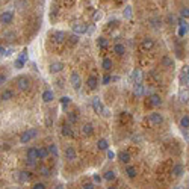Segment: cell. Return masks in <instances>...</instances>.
I'll use <instances>...</instances> for the list:
<instances>
[{
  "label": "cell",
  "instance_id": "2e32d148",
  "mask_svg": "<svg viewBox=\"0 0 189 189\" xmlns=\"http://www.w3.org/2000/svg\"><path fill=\"white\" fill-rule=\"evenodd\" d=\"M148 100L153 106H160L162 105V99H160V96H157V94H151Z\"/></svg>",
  "mask_w": 189,
  "mask_h": 189
},
{
  "label": "cell",
  "instance_id": "5bb4252c",
  "mask_svg": "<svg viewBox=\"0 0 189 189\" xmlns=\"http://www.w3.org/2000/svg\"><path fill=\"white\" fill-rule=\"evenodd\" d=\"M12 12H9V11H6V12H2V17H0V20H2V23L3 24H8V23H11L12 21Z\"/></svg>",
  "mask_w": 189,
  "mask_h": 189
},
{
  "label": "cell",
  "instance_id": "ac0fdd59",
  "mask_svg": "<svg viewBox=\"0 0 189 189\" xmlns=\"http://www.w3.org/2000/svg\"><path fill=\"white\" fill-rule=\"evenodd\" d=\"M133 92H135V96L141 97V96H142V94L145 92V88L141 85V83H135V86H133Z\"/></svg>",
  "mask_w": 189,
  "mask_h": 189
},
{
  "label": "cell",
  "instance_id": "60d3db41",
  "mask_svg": "<svg viewBox=\"0 0 189 189\" xmlns=\"http://www.w3.org/2000/svg\"><path fill=\"white\" fill-rule=\"evenodd\" d=\"M47 148H49V153H53V156H58V148H56L55 144L50 145V147H47Z\"/></svg>",
  "mask_w": 189,
  "mask_h": 189
},
{
  "label": "cell",
  "instance_id": "11a10c76",
  "mask_svg": "<svg viewBox=\"0 0 189 189\" xmlns=\"http://www.w3.org/2000/svg\"><path fill=\"white\" fill-rule=\"evenodd\" d=\"M5 82H6V76H5V74H2V76H0V83L3 85Z\"/></svg>",
  "mask_w": 189,
  "mask_h": 189
},
{
  "label": "cell",
  "instance_id": "f1b7e54d",
  "mask_svg": "<svg viewBox=\"0 0 189 189\" xmlns=\"http://www.w3.org/2000/svg\"><path fill=\"white\" fill-rule=\"evenodd\" d=\"M97 147H99L100 150H107V147H109V145H107V141H106V139H100L99 142H97Z\"/></svg>",
  "mask_w": 189,
  "mask_h": 189
},
{
  "label": "cell",
  "instance_id": "ba28073f",
  "mask_svg": "<svg viewBox=\"0 0 189 189\" xmlns=\"http://www.w3.org/2000/svg\"><path fill=\"white\" fill-rule=\"evenodd\" d=\"M88 30V26H85L83 23H76V24H73V32L76 35H82V33H86Z\"/></svg>",
  "mask_w": 189,
  "mask_h": 189
},
{
  "label": "cell",
  "instance_id": "7dc6e473",
  "mask_svg": "<svg viewBox=\"0 0 189 189\" xmlns=\"http://www.w3.org/2000/svg\"><path fill=\"white\" fill-rule=\"evenodd\" d=\"M32 189H45V185L44 183H35L32 186Z\"/></svg>",
  "mask_w": 189,
  "mask_h": 189
},
{
  "label": "cell",
  "instance_id": "6da1fadb",
  "mask_svg": "<svg viewBox=\"0 0 189 189\" xmlns=\"http://www.w3.org/2000/svg\"><path fill=\"white\" fill-rule=\"evenodd\" d=\"M36 135H38V130H36V129H29V130H26L24 133L20 136V142H21V144H27L29 141L33 139Z\"/></svg>",
  "mask_w": 189,
  "mask_h": 189
},
{
  "label": "cell",
  "instance_id": "ffe728a7",
  "mask_svg": "<svg viewBox=\"0 0 189 189\" xmlns=\"http://www.w3.org/2000/svg\"><path fill=\"white\" fill-rule=\"evenodd\" d=\"M92 132H94V127H92L91 123H88V124H85V126L82 127V133H83V136H89V135H92Z\"/></svg>",
  "mask_w": 189,
  "mask_h": 189
},
{
  "label": "cell",
  "instance_id": "83f0119b",
  "mask_svg": "<svg viewBox=\"0 0 189 189\" xmlns=\"http://www.w3.org/2000/svg\"><path fill=\"white\" fill-rule=\"evenodd\" d=\"M97 45L100 47V49H106V47H107V39L103 38V36H100V38L97 39Z\"/></svg>",
  "mask_w": 189,
  "mask_h": 189
},
{
  "label": "cell",
  "instance_id": "f35d334b",
  "mask_svg": "<svg viewBox=\"0 0 189 189\" xmlns=\"http://www.w3.org/2000/svg\"><path fill=\"white\" fill-rule=\"evenodd\" d=\"M18 59H21L23 62H26V61H27V49H24V50L21 52V55H20Z\"/></svg>",
  "mask_w": 189,
  "mask_h": 189
},
{
  "label": "cell",
  "instance_id": "f907efd6",
  "mask_svg": "<svg viewBox=\"0 0 189 189\" xmlns=\"http://www.w3.org/2000/svg\"><path fill=\"white\" fill-rule=\"evenodd\" d=\"M6 53H8V50L2 45V47H0V55H2V56H6Z\"/></svg>",
  "mask_w": 189,
  "mask_h": 189
},
{
  "label": "cell",
  "instance_id": "d590c367",
  "mask_svg": "<svg viewBox=\"0 0 189 189\" xmlns=\"http://www.w3.org/2000/svg\"><path fill=\"white\" fill-rule=\"evenodd\" d=\"M124 17H126V18H130V17H132V6L127 5V6L124 8Z\"/></svg>",
  "mask_w": 189,
  "mask_h": 189
},
{
  "label": "cell",
  "instance_id": "bcb514c9",
  "mask_svg": "<svg viewBox=\"0 0 189 189\" xmlns=\"http://www.w3.org/2000/svg\"><path fill=\"white\" fill-rule=\"evenodd\" d=\"M41 174L45 176V177H47V176H50V170H49V168H45V167H42V168H41Z\"/></svg>",
  "mask_w": 189,
  "mask_h": 189
},
{
  "label": "cell",
  "instance_id": "f6af8a7d",
  "mask_svg": "<svg viewBox=\"0 0 189 189\" xmlns=\"http://www.w3.org/2000/svg\"><path fill=\"white\" fill-rule=\"evenodd\" d=\"M26 165H27V167H35V165H36V162H35V159H29V157H27V160H26Z\"/></svg>",
  "mask_w": 189,
  "mask_h": 189
},
{
  "label": "cell",
  "instance_id": "4316f807",
  "mask_svg": "<svg viewBox=\"0 0 189 189\" xmlns=\"http://www.w3.org/2000/svg\"><path fill=\"white\" fill-rule=\"evenodd\" d=\"M12 97H14V92H12V91H3V92H2V100H3V102L11 100Z\"/></svg>",
  "mask_w": 189,
  "mask_h": 189
},
{
  "label": "cell",
  "instance_id": "4fadbf2b",
  "mask_svg": "<svg viewBox=\"0 0 189 189\" xmlns=\"http://www.w3.org/2000/svg\"><path fill=\"white\" fill-rule=\"evenodd\" d=\"M65 157L68 160H74L76 159V148L74 147H67L65 150Z\"/></svg>",
  "mask_w": 189,
  "mask_h": 189
},
{
  "label": "cell",
  "instance_id": "816d5d0a",
  "mask_svg": "<svg viewBox=\"0 0 189 189\" xmlns=\"http://www.w3.org/2000/svg\"><path fill=\"white\" fill-rule=\"evenodd\" d=\"M110 82V76L109 74H105V77H103V83H109Z\"/></svg>",
  "mask_w": 189,
  "mask_h": 189
},
{
  "label": "cell",
  "instance_id": "6f0895ef",
  "mask_svg": "<svg viewBox=\"0 0 189 189\" xmlns=\"http://www.w3.org/2000/svg\"><path fill=\"white\" fill-rule=\"evenodd\" d=\"M56 189H64V185H58V186H56Z\"/></svg>",
  "mask_w": 189,
  "mask_h": 189
},
{
  "label": "cell",
  "instance_id": "8fae6325",
  "mask_svg": "<svg viewBox=\"0 0 189 189\" xmlns=\"http://www.w3.org/2000/svg\"><path fill=\"white\" fill-rule=\"evenodd\" d=\"M49 70H50V73L56 74V73H59V71H62V70H64V64L62 62H53L49 67Z\"/></svg>",
  "mask_w": 189,
  "mask_h": 189
},
{
  "label": "cell",
  "instance_id": "7bdbcfd3",
  "mask_svg": "<svg viewBox=\"0 0 189 189\" xmlns=\"http://www.w3.org/2000/svg\"><path fill=\"white\" fill-rule=\"evenodd\" d=\"M70 41H71V44H77L79 42V35H71V36H70Z\"/></svg>",
  "mask_w": 189,
  "mask_h": 189
},
{
  "label": "cell",
  "instance_id": "d6986e66",
  "mask_svg": "<svg viewBox=\"0 0 189 189\" xmlns=\"http://www.w3.org/2000/svg\"><path fill=\"white\" fill-rule=\"evenodd\" d=\"M65 32H62V30H58V32H55L53 33V39L56 41V42H64L65 41Z\"/></svg>",
  "mask_w": 189,
  "mask_h": 189
},
{
  "label": "cell",
  "instance_id": "44dd1931",
  "mask_svg": "<svg viewBox=\"0 0 189 189\" xmlns=\"http://www.w3.org/2000/svg\"><path fill=\"white\" fill-rule=\"evenodd\" d=\"M27 157L29 159H39V156H38V147H32V148H29L27 150Z\"/></svg>",
  "mask_w": 189,
  "mask_h": 189
},
{
  "label": "cell",
  "instance_id": "7402d4cb",
  "mask_svg": "<svg viewBox=\"0 0 189 189\" xmlns=\"http://www.w3.org/2000/svg\"><path fill=\"white\" fill-rule=\"evenodd\" d=\"M29 179H30V173H27V171H20L18 173V180L21 183H26Z\"/></svg>",
  "mask_w": 189,
  "mask_h": 189
},
{
  "label": "cell",
  "instance_id": "d4e9b609",
  "mask_svg": "<svg viewBox=\"0 0 189 189\" xmlns=\"http://www.w3.org/2000/svg\"><path fill=\"white\" fill-rule=\"evenodd\" d=\"M113 52H115L116 55H124L126 49H124L123 44H115V45H113Z\"/></svg>",
  "mask_w": 189,
  "mask_h": 189
},
{
  "label": "cell",
  "instance_id": "4dcf8cb0",
  "mask_svg": "<svg viewBox=\"0 0 189 189\" xmlns=\"http://www.w3.org/2000/svg\"><path fill=\"white\" fill-rule=\"evenodd\" d=\"M102 67H103V68L106 70V71H107V70H110V68H112V61H110V59H107V58H106V59H103Z\"/></svg>",
  "mask_w": 189,
  "mask_h": 189
},
{
  "label": "cell",
  "instance_id": "836d02e7",
  "mask_svg": "<svg viewBox=\"0 0 189 189\" xmlns=\"http://www.w3.org/2000/svg\"><path fill=\"white\" fill-rule=\"evenodd\" d=\"M162 64H163L165 67H171V65H173V59L168 58V56H163V58H162Z\"/></svg>",
  "mask_w": 189,
  "mask_h": 189
},
{
  "label": "cell",
  "instance_id": "9a60e30c",
  "mask_svg": "<svg viewBox=\"0 0 189 189\" xmlns=\"http://www.w3.org/2000/svg\"><path fill=\"white\" fill-rule=\"evenodd\" d=\"M62 135L64 136H67V138H73L74 136V132H73V129L71 127H70L68 124H65V126H62Z\"/></svg>",
  "mask_w": 189,
  "mask_h": 189
},
{
  "label": "cell",
  "instance_id": "f5cc1de1",
  "mask_svg": "<svg viewBox=\"0 0 189 189\" xmlns=\"http://www.w3.org/2000/svg\"><path fill=\"white\" fill-rule=\"evenodd\" d=\"M92 179H94V182H96V183H100V182H102V177H100L99 174H96V176H94Z\"/></svg>",
  "mask_w": 189,
  "mask_h": 189
},
{
  "label": "cell",
  "instance_id": "3957f363",
  "mask_svg": "<svg viewBox=\"0 0 189 189\" xmlns=\"http://www.w3.org/2000/svg\"><path fill=\"white\" fill-rule=\"evenodd\" d=\"M180 82L188 85L189 83V65H183L180 70Z\"/></svg>",
  "mask_w": 189,
  "mask_h": 189
},
{
  "label": "cell",
  "instance_id": "277c9868",
  "mask_svg": "<svg viewBox=\"0 0 189 189\" xmlns=\"http://www.w3.org/2000/svg\"><path fill=\"white\" fill-rule=\"evenodd\" d=\"M70 82H71V85H73V88H74L76 91H79V89H80L82 82H80V76H79L76 71H73V73H71V76H70Z\"/></svg>",
  "mask_w": 189,
  "mask_h": 189
},
{
  "label": "cell",
  "instance_id": "e0dca14e",
  "mask_svg": "<svg viewBox=\"0 0 189 189\" xmlns=\"http://www.w3.org/2000/svg\"><path fill=\"white\" fill-rule=\"evenodd\" d=\"M55 99V94L50 91V89H47V91H44V94H42V100L45 102V103H50L52 100Z\"/></svg>",
  "mask_w": 189,
  "mask_h": 189
},
{
  "label": "cell",
  "instance_id": "e575fe53",
  "mask_svg": "<svg viewBox=\"0 0 189 189\" xmlns=\"http://www.w3.org/2000/svg\"><path fill=\"white\" fill-rule=\"evenodd\" d=\"M68 118H70V121H71V123L77 121V113H76V110H73V112H68Z\"/></svg>",
  "mask_w": 189,
  "mask_h": 189
},
{
  "label": "cell",
  "instance_id": "1f68e13d",
  "mask_svg": "<svg viewBox=\"0 0 189 189\" xmlns=\"http://www.w3.org/2000/svg\"><path fill=\"white\" fill-rule=\"evenodd\" d=\"M180 126H182L183 129H188V127H189V116H188V115L183 116L182 120H180Z\"/></svg>",
  "mask_w": 189,
  "mask_h": 189
},
{
  "label": "cell",
  "instance_id": "cb8c5ba5",
  "mask_svg": "<svg viewBox=\"0 0 189 189\" xmlns=\"http://www.w3.org/2000/svg\"><path fill=\"white\" fill-rule=\"evenodd\" d=\"M118 157H120V160H121L123 163H129V162H130V154H129L127 151H121L120 154H118Z\"/></svg>",
  "mask_w": 189,
  "mask_h": 189
},
{
  "label": "cell",
  "instance_id": "74e56055",
  "mask_svg": "<svg viewBox=\"0 0 189 189\" xmlns=\"http://www.w3.org/2000/svg\"><path fill=\"white\" fill-rule=\"evenodd\" d=\"M105 179H106V180H113V179H115V173H113V171H106Z\"/></svg>",
  "mask_w": 189,
  "mask_h": 189
},
{
  "label": "cell",
  "instance_id": "30bf717a",
  "mask_svg": "<svg viewBox=\"0 0 189 189\" xmlns=\"http://www.w3.org/2000/svg\"><path fill=\"white\" fill-rule=\"evenodd\" d=\"M130 79H132V82H133V83H141V80H142V73H141V70L135 68L133 71H132Z\"/></svg>",
  "mask_w": 189,
  "mask_h": 189
},
{
  "label": "cell",
  "instance_id": "b9f144b4",
  "mask_svg": "<svg viewBox=\"0 0 189 189\" xmlns=\"http://www.w3.org/2000/svg\"><path fill=\"white\" fill-rule=\"evenodd\" d=\"M102 18H103V12H102V11H97V12H96V15H94V21L97 23V21H99V20H102Z\"/></svg>",
  "mask_w": 189,
  "mask_h": 189
},
{
  "label": "cell",
  "instance_id": "d6a6232c",
  "mask_svg": "<svg viewBox=\"0 0 189 189\" xmlns=\"http://www.w3.org/2000/svg\"><path fill=\"white\" fill-rule=\"evenodd\" d=\"M173 173H174V176H182V173H183V167L182 165H176V167L173 168Z\"/></svg>",
  "mask_w": 189,
  "mask_h": 189
},
{
  "label": "cell",
  "instance_id": "7a4b0ae2",
  "mask_svg": "<svg viewBox=\"0 0 189 189\" xmlns=\"http://www.w3.org/2000/svg\"><path fill=\"white\" fill-rule=\"evenodd\" d=\"M17 86H18L21 91H27V89L30 88V82H29V79H27L26 76H20L18 80H17Z\"/></svg>",
  "mask_w": 189,
  "mask_h": 189
},
{
  "label": "cell",
  "instance_id": "8d00e7d4",
  "mask_svg": "<svg viewBox=\"0 0 189 189\" xmlns=\"http://www.w3.org/2000/svg\"><path fill=\"white\" fill-rule=\"evenodd\" d=\"M180 15H182V18H189V8H182Z\"/></svg>",
  "mask_w": 189,
  "mask_h": 189
},
{
  "label": "cell",
  "instance_id": "91938a15",
  "mask_svg": "<svg viewBox=\"0 0 189 189\" xmlns=\"http://www.w3.org/2000/svg\"><path fill=\"white\" fill-rule=\"evenodd\" d=\"M188 86H189V83H188Z\"/></svg>",
  "mask_w": 189,
  "mask_h": 189
},
{
  "label": "cell",
  "instance_id": "484cf974",
  "mask_svg": "<svg viewBox=\"0 0 189 189\" xmlns=\"http://www.w3.org/2000/svg\"><path fill=\"white\" fill-rule=\"evenodd\" d=\"M47 154H49V148H44V147H39V148H38V156H39V159H45Z\"/></svg>",
  "mask_w": 189,
  "mask_h": 189
},
{
  "label": "cell",
  "instance_id": "db71d44e",
  "mask_svg": "<svg viewBox=\"0 0 189 189\" xmlns=\"http://www.w3.org/2000/svg\"><path fill=\"white\" fill-rule=\"evenodd\" d=\"M113 157H115V153L110 151V150H107V159H113Z\"/></svg>",
  "mask_w": 189,
  "mask_h": 189
},
{
  "label": "cell",
  "instance_id": "9f6ffc18",
  "mask_svg": "<svg viewBox=\"0 0 189 189\" xmlns=\"http://www.w3.org/2000/svg\"><path fill=\"white\" fill-rule=\"evenodd\" d=\"M94 29H96V26H89V29H88L86 32H88V33H92V32H94Z\"/></svg>",
  "mask_w": 189,
  "mask_h": 189
},
{
  "label": "cell",
  "instance_id": "5b68a950",
  "mask_svg": "<svg viewBox=\"0 0 189 189\" xmlns=\"http://www.w3.org/2000/svg\"><path fill=\"white\" fill-rule=\"evenodd\" d=\"M179 26H180V29H179V36H185V35L189 32V24L186 23L185 18H179Z\"/></svg>",
  "mask_w": 189,
  "mask_h": 189
},
{
  "label": "cell",
  "instance_id": "680465c9",
  "mask_svg": "<svg viewBox=\"0 0 189 189\" xmlns=\"http://www.w3.org/2000/svg\"><path fill=\"white\" fill-rule=\"evenodd\" d=\"M107 189H116V188H113V186H110V188H107Z\"/></svg>",
  "mask_w": 189,
  "mask_h": 189
},
{
  "label": "cell",
  "instance_id": "603a6c76",
  "mask_svg": "<svg viewBox=\"0 0 189 189\" xmlns=\"http://www.w3.org/2000/svg\"><path fill=\"white\" fill-rule=\"evenodd\" d=\"M153 45H154V41L150 39V38H147V39L142 41V45H141V47H142L144 50H150V49H153Z\"/></svg>",
  "mask_w": 189,
  "mask_h": 189
},
{
  "label": "cell",
  "instance_id": "52a82bcc",
  "mask_svg": "<svg viewBox=\"0 0 189 189\" xmlns=\"http://www.w3.org/2000/svg\"><path fill=\"white\" fill-rule=\"evenodd\" d=\"M92 107H94V110H96V113H103V112H106L105 109H103V105H102V102H100V99L99 97H94L92 99Z\"/></svg>",
  "mask_w": 189,
  "mask_h": 189
},
{
  "label": "cell",
  "instance_id": "ee69618b",
  "mask_svg": "<svg viewBox=\"0 0 189 189\" xmlns=\"http://www.w3.org/2000/svg\"><path fill=\"white\" fill-rule=\"evenodd\" d=\"M24 64H26V62H23L21 59H17L14 65H15V68H23V67H24Z\"/></svg>",
  "mask_w": 189,
  "mask_h": 189
},
{
  "label": "cell",
  "instance_id": "9c48e42d",
  "mask_svg": "<svg viewBox=\"0 0 189 189\" xmlns=\"http://www.w3.org/2000/svg\"><path fill=\"white\" fill-rule=\"evenodd\" d=\"M179 100L182 103H188L189 102V89L188 88H182L179 91Z\"/></svg>",
  "mask_w": 189,
  "mask_h": 189
},
{
  "label": "cell",
  "instance_id": "f546056e",
  "mask_svg": "<svg viewBox=\"0 0 189 189\" xmlns=\"http://www.w3.org/2000/svg\"><path fill=\"white\" fill-rule=\"evenodd\" d=\"M126 173H127V176H129L130 179H133V177H136V168H135V167H127V170H126Z\"/></svg>",
  "mask_w": 189,
  "mask_h": 189
},
{
  "label": "cell",
  "instance_id": "c3c4849f",
  "mask_svg": "<svg viewBox=\"0 0 189 189\" xmlns=\"http://www.w3.org/2000/svg\"><path fill=\"white\" fill-rule=\"evenodd\" d=\"M151 24L154 26V29H157V27L160 26V21H157V20H151Z\"/></svg>",
  "mask_w": 189,
  "mask_h": 189
},
{
  "label": "cell",
  "instance_id": "7c38bea8",
  "mask_svg": "<svg viewBox=\"0 0 189 189\" xmlns=\"http://www.w3.org/2000/svg\"><path fill=\"white\" fill-rule=\"evenodd\" d=\"M86 86H88L89 89H96V88L99 86V80H97V77H96V76L88 77V79H86Z\"/></svg>",
  "mask_w": 189,
  "mask_h": 189
},
{
  "label": "cell",
  "instance_id": "8992f818",
  "mask_svg": "<svg viewBox=\"0 0 189 189\" xmlns=\"http://www.w3.org/2000/svg\"><path fill=\"white\" fill-rule=\"evenodd\" d=\"M148 121H150L151 124L157 126V124H162V123H163V116H162L160 113H157V112H153V113L148 115Z\"/></svg>",
  "mask_w": 189,
  "mask_h": 189
},
{
  "label": "cell",
  "instance_id": "681fc988",
  "mask_svg": "<svg viewBox=\"0 0 189 189\" xmlns=\"http://www.w3.org/2000/svg\"><path fill=\"white\" fill-rule=\"evenodd\" d=\"M83 189H94V185L88 182V183H85V185H83Z\"/></svg>",
  "mask_w": 189,
  "mask_h": 189
},
{
  "label": "cell",
  "instance_id": "ab89813d",
  "mask_svg": "<svg viewBox=\"0 0 189 189\" xmlns=\"http://www.w3.org/2000/svg\"><path fill=\"white\" fill-rule=\"evenodd\" d=\"M70 102H71V99H70V97H62V99H61V105H62L64 107H65L67 105H70Z\"/></svg>",
  "mask_w": 189,
  "mask_h": 189
}]
</instances>
